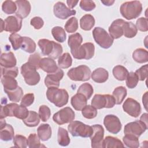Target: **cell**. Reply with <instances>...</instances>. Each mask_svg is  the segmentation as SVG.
I'll return each mask as SVG.
<instances>
[{"label": "cell", "instance_id": "cell-20", "mask_svg": "<svg viewBox=\"0 0 148 148\" xmlns=\"http://www.w3.org/2000/svg\"><path fill=\"white\" fill-rule=\"evenodd\" d=\"M124 21L123 19L115 20L109 27V34L113 39L120 38L123 35V24Z\"/></svg>", "mask_w": 148, "mask_h": 148}, {"label": "cell", "instance_id": "cell-48", "mask_svg": "<svg viewBox=\"0 0 148 148\" xmlns=\"http://www.w3.org/2000/svg\"><path fill=\"white\" fill-rule=\"evenodd\" d=\"M51 115L50 108L45 105H41L39 109V116L42 121H46L49 120Z\"/></svg>", "mask_w": 148, "mask_h": 148}, {"label": "cell", "instance_id": "cell-61", "mask_svg": "<svg viewBox=\"0 0 148 148\" xmlns=\"http://www.w3.org/2000/svg\"><path fill=\"white\" fill-rule=\"evenodd\" d=\"M1 21H2V23H1V32H2L3 30V24H4V21L1 19Z\"/></svg>", "mask_w": 148, "mask_h": 148}, {"label": "cell", "instance_id": "cell-47", "mask_svg": "<svg viewBox=\"0 0 148 148\" xmlns=\"http://www.w3.org/2000/svg\"><path fill=\"white\" fill-rule=\"evenodd\" d=\"M14 147L25 148L28 146V139L23 135H17L13 138Z\"/></svg>", "mask_w": 148, "mask_h": 148}, {"label": "cell", "instance_id": "cell-50", "mask_svg": "<svg viewBox=\"0 0 148 148\" xmlns=\"http://www.w3.org/2000/svg\"><path fill=\"white\" fill-rule=\"evenodd\" d=\"M138 80L136 75L134 72H131L128 73L127 76L126 85L129 88H133L136 86Z\"/></svg>", "mask_w": 148, "mask_h": 148}, {"label": "cell", "instance_id": "cell-3", "mask_svg": "<svg viewBox=\"0 0 148 148\" xmlns=\"http://www.w3.org/2000/svg\"><path fill=\"white\" fill-rule=\"evenodd\" d=\"M46 97L50 102L59 108L65 105L69 99V95L66 90L54 87L48 88L46 91Z\"/></svg>", "mask_w": 148, "mask_h": 148}, {"label": "cell", "instance_id": "cell-37", "mask_svg": "<svg viewBox=\"0 0 148 148\" xmlns=\"http://www.w3.org/2000/svg\"><path fill=\"white\" fill-rule=\"evenodd\" d=\"M51 34L54 39L60 43L64 42L66 39V34L65 30L61 27H54L51 29Z\"/></svg>", "mask_w": 148, "mask_h": 148}, {"label": "cell", "instance_id": "cell-39", "mask_svg": "<svg viewBox=\"0 0 148 148\" xmlns=\"http://www.w3.org/2000/svg\"><path fill=\"white\" fill-rule=\"evenodd\" d=\"M72 59L68 53H65L61 56L58 60V64L61 68L66 69L72 65Z\"/></svg>", "mask_w": 148, "mask_h": 148}, {"label": "cell", "instance_id": "cell-32", "mask_svg": "<svg viewBox=\"0 0 148 148\" xmlns=\"http://www.w3.org/2000/svg\"><path fill=\"white\" fill-rule=\"evenodd\" d=\"M133 59L138 63H145L148 61V52L142 48L136 49L132 53Z\"/></svg>", "mask_w": 148, "mask_h": 148}, {"label": "cell", "instance_id": "cell-30", "mask_svg": "<svg viewBox=\"0 0 148 148\" xmlns=\"http://www.w3.org/2000/svg\"><path fill=\"white\" fill-rule=\"evenodd\" d=\"M4 91L8 95L9 100L12 102H18L23 97V91L22 88L19 86L12 90H4Z\"/></svg>", "mask_w": 148, "mask_h": 148}, {"label": "cell", "instance_id": "cell-31", "mask_svg": "<svg viewBox=\"0 0 148 148\" xmlns=\"http://www.w3.org/2000/svg\"><path fill=\"white\" fill-rule=\"evenodd\" d=\"M124 145L121 141L117 138L108 136L103 141V147L112 148V147H123Z\"/></svg>", "mask_w": 148, "mask_h": 148}, {"label": "cell", "instance_id": "cell-44", "mask_svg": "<svg viewBox=\"0 0 148 148\" xmlns=\"http://www.w3.org/2000/svg\"><path fill=\"white\" fill-rule=\"evenodd\" d=\"M78 28V21L75 17L70 18L65 24V29L68 33L75 32Z\"/></svg>", "mask_w": 148, "mask_h": 148}, {"label": "cell", "instance_id": "cell-57", "mask_svg": "<svg viewBox=\"0 0 148 148\" xmlns=\"http://www.w3.org/2000/svg\"><path fill=\"white\" fill-rule=\"evenodd\" d=\"M30 24L34 27L35 29H39L43 26L44 21L40 17H34L31 20Z\"/></svg>", "mask_w": 148, "mask_h": 148}, {"label": "cell", "instance_id": "cell-38", "mask_svg": "<svg viewBox=\"0 0 148 148\" xmlns=\"http://www.w3.org/2000/svg\"><path fill=\"white\" fill-rule=\"evenodd\" d=\"M1 83L4 87V90H12L18 87L17 80L12 77L2 76L1 78Z\"/></svg>", "mask_w": 148, "mask_h": 148}, {"label": "cell", "instance_id": "cell-7", "mask_svg": "<svg viewBox=\"0 0 148 148\" xmlns=\"http://www.w3.org/2000/svg\"><path fill=\"white\" fill-rule=\"evenodd\" d=\"M92 36L95 42L102 48L108 49L113 43V39L101 27H95L92 31Z\"/></svg>", "mask_w": 148, "mask_h": 148}, {"label": "cell", "instance_id": "cell-55", "mask_svg": "<svg viewBox=\"0 0 148 148\" xmlns=\"http://www.w3.org/2000/svg\"><path fill=\"white\" fill-rule=\"evenodd\" d=\"M147 68L148 65L146 64L141 66L139 69L135 71V73L136 75L139 80L143 81L145 79H146L147 76Z\"/></svg>", "mask_w": 148, "mask_h": 148}, {"label": "cell", "instance_id": "cell-28", "mask_svg": "<svg viewBox=\"0 0 148 148\" xmlns=\"http://www.w3.org/2000/svg\"><path fill=\"white\" fill-rule=\"evenodd\" d=\"M23 123L25 125L29 127H36L38 125L40 121V117L39 114L36 112L30 110L29 111V114L27 118L23 120Z\"/></svg>", "mask_w": 148, "mask_h": 148}, {"label": "cell", "instance_id": "cell-46", "mask_svg": "<svg viewBox=\"0 0 148 148\" xmlns=\"http://www.w3.org/2000/svg\"><path fill=\"white\" fill-rule=\"evenodd\" d=\"M28 146L30 148H36L45 147L41 145L40 139L36 134H31L28 138Z\"/></svg>", "mask_w": 148, "mask_h": 148}, {"label": "cell", "instance_id": "cell-9", "mask_svg": "<svg viewBox=\"0 0 148 148\" xmlns=\"http://www.w3.org/2000/svg\"><path fill=\"white\" fill-rule=\"evenodd\" d=\"M115 105V100L113 95L109 94H95L91 100V105L97 109L104 108H111Z\"/></svg>", "mask_w": 148, "mask_h": 148}, {"label": "cell", "instance_id": "cell-53", "mask_svg": "<svg viewBox=\"0 0 148 148\" xmlns=\"http://www.w3.org/2000/svg\"><path fill=\"white\" fill-rule=\"evenodd\" d=\"M95 3L92 1L82 0L80 2V7L85 11H91L95 8Z\"/></svg>", "mask_w": 148, "mask_h": 148}, {"label": "cell", "instance_id": "cell-25", "mask_svg": "<svg viewBox=\"0 0 148 148\" xmlns=\"http://www.w3.org/2000/svg\"><path fill=\"white\" fill-rule=\"evenodd\" d=\"M14 130L10 124H5L1 127L0 138L3 141L11 140L14 138Z\"/></svg>", "mask_w": 148, "mask_h": 148}, {"label": "cell", "instance_id": "cell-21", "mask_svg": "<svg viewBox=\"0 0 148 148\" xmlns=\"http://www.w3.org/2000/svg\"><path fill=\"white\" fill-rule=\"evenodd\" d=\"M40 68L47 73L55 72L58 68L56 61L50 57H45L41 59Z\"/></svg>", "mask_w": 148, "mask_h": 148}, {"label": "cell", "instance_id": "cell-34", "mask_svg": "<svg viewBox=\"0 0 148 148\" xmlns=\"http://www.w3.org/2000/svg\"><path fill=\"white\" fill-rule=\"evenodd\" d=\"M57 140L60 145L62 146H66L70 143V138L68 131L62 127H58Z\"/></svg>", "mask_w": 148, "mask_h": 148}, {"label": "cell", "instance_id": "cell-2", "mask_svg": "<svg viewBox=\"0 0 148 148\" xmlns=\"http://www.w3.org/2000/svg\"><path fill=\"white\" fill-rule=\"evenodd\" d=\"M42 53L45 56H48L53 59L59 58L62 53V46L54 41L46 39H39L38 42Z\"/></svg>", "mask_w": 148, "mask_h": 148}, {"label": "cell", "instance_id": "cell-22", "mask_svg": "<svg viewBox=\"0 0 148 148\" xmlns=\"http://www.w3.org/2000/svg\"><path fill=\"white\" fill-rule=\"evenodd\" d=\"M16 58L12 52L2 53L0 58V64L2 67L12 68L16 66Z\"/></svg>", "mask_w": 148, "mask_h": 148}, {"label": "cell", "instance_id": "cell-49", "mask_svg": "<svg viewBox=\"0 0 148 148\" xmlns=\"http://www.w3.org/2000/svg\"><path fill=\"white\" fill-rule=\"evenodd\" d=\"M18 73V68L16 66L12 68H1V76H9L15 78L17 76Z\"/></svg>", "mask_w": 148, "mask_h": 148}, {"label": "cell", "instance_id": "cell-6", "mask_svg": "<svg viewBox=\"0 0 148 148\" xmlns=\"http://www.w3.org/2000/svg\"><path fill=\"white\" fill-rule=\"evenodd\" d=\"M21 73L25 83L29 86H35L40 81V75L36 71V69L28 62L21 66Z\"/></svg>", "mask_w": 148, "mask_h": 148}, {"label": "cell", "instance_id": "cell-8", "mask_svg": "<svg viewBox=\"0 0 148 148\" xmlns=\"http://www.w3.org/2000/svg\"><path fill=\"white\" fill-rule=\"evenodd\" d=\"M67 75L73 81H87L90 79L91 70L87 65H81L69 69Z\"/></svg>", "mask_w": 148, "mask_h": 148}, {"label": "cell", "instance_id": "cell-42", "mask_svg": "<svg viewBox=\"0 0 148 148\" xmlns=\"http://www.w3.org/2000/svg\"><path fill=\"white\" fill-rule=\"evenodd\" d=\"M2 9L3 12L6 14H10L16 12L17 10V5L15 2L10 0H7L3 2L2 5Z\"/></svg>", "mask_w": 148, "mask_h": 148}, {"label": "cell", "instance_id": "cell-1", "mask_svg": "<svg viewBox=\"0 0 148 148\" xmlns=\"http://www.w3.org/2000/svg\"><path fill=\"white\" fill-rule=\"evenodd\" d=\"M29 111L23 105H18L16 103H10L1 106V119L6 117L14 116L17 119L24 120L28 116Z\"/></svg>", "mask_w": 148, "mask_h": 148}, {"label": "cell", "instance_id": "cell-45", "mask_svg": "<svg viewBox=\"0 0 148 148\" xmlns=\"http://www.w3.org/2000/svg\"><path fill=\"white\" fill-rule=\"evenodd\" d=\"M83 116L88 119L95 118L97 115V110L92 105H86L82 110Z\"/></svg>", "mask_w": 148, "mask_h": 148}, {"label": "cell", "instance_id": "cell-58", "mask_svg": "<svg viewBox=\"0 0 148 148\" xmlns=\"http://www.w3.org/2000/svg\"><path fill=\"white\" fill-rule=\"evenodd\" d=\"M78 1H72V0H68L66 1V3L69 9L73 8L78 3Z\"/></svg>", "mask_w": 148, "mask_h": 148}, {"label": "cell", "instance_id": "cell-12", "mask_svg": "<svg viewBox=\"0 0 148 148\" xmlns=\"http://www.w3.org/2000/svg\"><path fill=\"white\" fill-rule=\"evenodd\" d=\"M103 124L106 130L113 134L119 133L122 126L119 119L113 114L106 115L103 120Z\"/></svg>", "mask_w": 148, "mask_h": 148}, {"label": "cell", "instance_id": "cell-17", "mask_svg": "<svg viewBox=\"0 0 148 148\" xmlns=\"http://www.w3.org/2000/svg\"><path fill=\"white\" fill-rule=\"evenodd\" d=\"M64 72L61 68L58 69L54 73H48L45 79V84L47 88L49 87H58L60 86V81L64 76Z\"/></svg>", "mask_w": 148, "mask_h": 148}, {"label": "cell", "instance_id": "cell-27", "mask_svg": "<svg viewBox=\"0 0 148 148\" xmlns=\"http://www.w3.org/2000/svg\"><path fill=\"white\" fill-rule=\"evenodd\" d=\"M95 25L94 17L90 14L84 15L80 20V28L84 31H90Z\"/></svg>", "mask_w": 148, "mask_h": 148}, {"label": "cell", "instance_id": "cell-36", "mask_svg": "<svg viewBox=\"0 0 148 148\" xmlns=\"http://www.w3.org/2000/svg\"><path fill=\"white\" fill-rule=\"evenodd\" d=\"M21 49L28 53H32L36 50V43L31 38L23 36Z\"/></svg>", "mask_w": 148, "mask_h": 148}, {"label": "cell", "instance_id": "cell-54", "mask_svg": "<svg viewBox=\"0 0 148 148\" xmlns=\"http://www.w3.org/2000/svg\"><path fill=\"white\" fill-rule=\"evenodd\" d=\"M136 27L137 29H139L142 32H146L148 30L147 26V19L145 17L139 18L136 20Z\"/></svg>", "mask_w": 148, "mask_h": 148}, {"label": "cell", "instance_id": "cell-23", "mask_svg": "<svg viewBox=\"0 0 148 148\" xmlns=\"http://www.w3.org/2000/svg\"><path fill=\"white\" fill-rule=\"evenodd\" d=\"M87 99L82 94L77 93L71 98V105L76 110H82L87 105Z\"/></svg>", "mask_w": 148, "mask_h": 148}, {"label": "cell", "instance_id": "cell-18", "mask_svg": "<svg viewBox=\"0 0 148 148\" xmlns=\"http://www.w3.org/2000/svg\"><path fill=\"white\" fill-rule=\"evenodd\" d=\"M83 38L79 33H75L70 35L68 38V45L71 49V52L73 57L76 59L78 51L81 47Z\"/></svg>", "mask_w": 148, "mask_h": 148}, {"label": "cell", "instance_id": "cell-4", "mask_svg": "<svg viewBox=\"0 0 148 148\" xmlns=\"http://www.w3.org/2000/svg\"><path fill=\"white\" fill-rule=\"evenodd\" d=\"M142 11V5L138 1H128L123 3L120 8V12L123 17L127 20L137 18Z\"/></svg>", "mask_w": 148, "mask_h": 148}, {"label": "cell", "instance_id": "cell-35", "mask_svg": "<svg viewBox=\"0 0 148 148\" xmlns=\"http://www.w3.org/2000/svg\"><path fill=\"white\" fill-rule=\"evenodd\" d=\"M112 72L114 77L120 81H123L126 79L129 73L126 68L120 65L115 66L113 69Z\"/></svg>", "mask_w": 148, "mask_h": 148}, {"label": "cell", "instance_id": "cell-33", "mask_svg": "<svg viewBox=\"0 0 148 148\" xmlns=\"http://www.w3.org/2000/svg\"><path fill=\"white\" fill-rule=\"evenodd\" d=\"M127 94V89L123 86L116 87L113 92V97L115 100V104L120 105L122 103Z\"/></svg>", "mask_w": 148, "mask_h": 148}, {"label": "cell", "instance_id": "cell-41", "mask_svg": "<svg viewBox=\"0 0 148 148\" xmlns=\"http://www.w3.org/2000/svg\"><path fill=\"white\" fill-rule=\"evenodd\" d=\"M94 92V89L92 86L88 83H84L80 86L77 90V93H80L84 95L87 99H90L92 96Z\"/></svg>", "mask_w": 148, "mask_h": 148}, {"label": "cell", "instance_id": "cell-40", "mask_svg": "<svg viewBox=\"0 0 148 148\" xmlns=\"http://www.w3.org/2000/svg\"><path fill=\"white\" fill-rule=\"evenodd\" d=\"M123 140L125 146L128 147L136 148L139 146V142L138 140V138L135 136L125 134L123 138Z\"/></svg>", "mask_w": 148, "mask_h": 148}, {"label": "cell", "instance_id": "cell-59", "mask_svg": "<svg viewBox=\"0 0 148 148\" xmlns=\"http://www.w3.org/2000/svg\"><path fill=\"white\" fill-rule=\"evenodd\" d=\"M140 120L141 121H142L143 123H144L146 125H147V113H143L140 118Z\"/></svg>", "mask_w": 148, "mask_h": 148}, {"label": "cell", "instance_id": "cell-19", "mask_svg": "<svg viewBox=\"0 0 148 148\" xmlns=\"http://www.w3.org/2000/svg\"><path fill=\"white\" fill-rule=\"evenodd\" d=\"M17 6L16 15L21 20L27 17L31 12V4L29 1L25 0H17L15 1Z\"/></svg>", "mask_w": 148, "mask_h": 148}, {"label": "cell", "instance_id": "cell-43", "mask_svg": "<svg viewBox=\"0 0 148 148\" xmlns=\"http://www.w3.org/2000/svg\"><path fill=\"white\" fill-rule=\"evenodd\" d=\"M23 37L21 36L20 35L16 33H13L9 36V40L11 42L13 49L14 50H17L21 47L23 42Z\"/></svg>", "mask_w": 148, "mask_h": 148}, {"label": "cell", "instance_id": "cell-56", "mask_svg": "<svg viewBox=\"0 0 148 148\" xmlns=\"http://www.w3.org/2000/svg\"><path fill=\"white\" fill-rule=\"evenodd\" d=\"M34 101V95L32 93L25 94L21 99L20 105L25 107H28L31 105Z\"/></svg>", "mask_w": 148, "mask_h": 148}, {"label": "cell", "instance_id": "cell-16", "mask_svg": "<svg viewBox=\"0 0 148 148\" xmlns=\"http://www.w3.org/2000/svg\"><path fill=\"white\" fill-rule=\"evenodd\" d=\"M22 27V20L17 16H10L4 20L3 30L15 33L19 31Z\"/></svg>", "mask_w": 148, "mask_h": 148}, {"label": "cell", "instance_id": "cell-13", "mask_svg": "<svg viewBox=\"0 0 148 148\" xmlns=\"http://www.w3.org/2000/svg\"><path fill=\"white\" fill-rule=\"evenodd\" d=\"M93 132L90 136L91 147L92 148L103 147L104 129L100 124H95L92 126Z\"/></svg>", "mask_w": 148, "mask_h": 148}, {"label": "cell", "instance_id": "cell-5", "mask_svg": "<svg viewBox=\"0 0 148 148\" xmlns=\"http://www.w3.org/2000/svg\"><path fill=\"white\" fill-rule=\"evenodd\" d=\"M68 130L73 136L83 138L90 137L93 132L92 126L84 124L79 121H72L68 126Z\"/></svg>", "mask_w": 148, "mask_h": 148}, {"label": "cell", "instance_id": "cell-14", "mask_svg": "<svg viewBox=\"0 0 148 148\" xmlns=\"http://www.w3.org/2000/svg\"><path fill=\"white\" fill-rule=\"evenodd\" d=\"M123 109L125 112L133 117H137L141 112L140 103L133 98H127L123 105Z\"/></svg>", "mask_w": 148, "mask_h": 148}, {"label": "cell", "instance_id": "cell-24", "mask_svg": "<svg viewBox=\"0 0 148 148\" xmlns=\"http://www.w3.org/2000/svg\"><path fill=\"white\" fill-rule=\"evenodd\" d=\"M91 75L92 79L96 83H102L105 82L109 77L108 71L102 68H98L95 69Z\"/></svg>", "mask_w": 148, "mask_h": 148}, {"label": "cell", "instance_id": "cell-52", "mask_svg": "<svg viewBox=\"0 0 148 148\" xmlns=\"http://www.w3.org/2000/svg\"><path fill=\"white\" fill-rule=\"evenodd\" d=\"M40 56L38 53H34L33 54L30 55V56L28 58V62L35 68L36 69H38L40 68V62L41 60Z\"/></svg>", "mask_w": 148, "mask_h": 148}, {"label": "cell", "instance_id": "cell-26", "mask_svg": "<svg viewBox=\"0 0 148 148\" xmlns=\"http://www.w3.org/2000/svg\"><path fill=\"white\" fill-rule=\"evenodd\" d=\"M38 135L42 141L48 140L51 136V128L49 124H42L37 129Z\"/></svg>", "mask_w": 148, "mask_h": 148}, {"label": "cell", "instance_id": "cell-11", "mask_svg": "<svg viewBox=\"0 0 148 148\" xmlns=\"http://www.w3.org/2000/svg\"><path fill=\"white\" fill-rule=\"evenodd\" d=\"M147 129V125L140 120H136L127 123L124 127V133L125 135H132L138 138L145 132Z\"/></svg>", "mask_w": 148, "mask_h": 148}, {"label": "cell", "instance_id": "cell-51", "mask_svg": "<svg viewBox=\"0 0 148 148\" xmlns=\"http://www.w3.org/2000/svg\"><path fill=\"white\" fill-rule=\"evenodd\" d=\"M86 54L85 60H90L91 59L94 55L95 52V47L93 43L90 42L85 43L82 45Z\"/></svg>", "mask_w": 148, "mask_h": 148}, {"label": "cell", "instance_id": "cell-29", "mask_svg": "<svg viewBox=\"0 0 148 148\" xmlns=\"http://www.w3.org/2000/svg\"><path fill=\"white\" fill-rule=\"evenodd\" d=\"M123 35L128 38L134 37L138 32V29L134 24L132 22L124 21L123 24Z\"/></svg>", "mask_w": 148, "mask_h": 148}, {"label": "cell", "instance_id": "cell-15", "mask_svg": "<svg viewBox=\"0 0 148 148\" xmlns=\"http://www.w3.org/2000/svg\"><path fill=\"white\" fill-rule=\"evenodd\" d=\"M53 12L56 17L62 20L66 19L69 16L75 15L76 13V10L67 8L64 3L62 2H58L55 3L53 7Z\"/></svg>", "mask_w": 148, "mask_h": 148}, {"label": "cell", "instance_id": "cell-10", "mask_svg": "<svg viewBox=\"0 0 148 148\" xmlns=\"http://www.w3.org/2000/svg\"><path fill=\"white\" fill-rule=\"evenodd\" d=\"M75 118L74 111L69 107H65L56 113L53 116V119L55 123L58 125L72 122Z\"/></svg>", "mask_w": 148, "mask_h": 148}, {"label": "cell", "instance_id": "cell-60", "mask_svg": "<svg viewBox=\"0 0 148 148\" xmlns=\"http://www.w3.org/2000/svg\"><path fill=\"white\" fill-rule=\"evenodd\" d=\"M101 2L105 6H110L114 2V1H101Z\"/></svg>", "mask_w": 148, "mask_h": 148}]
</instances>
